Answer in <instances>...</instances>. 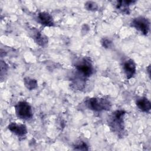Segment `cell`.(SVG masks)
I'll return each instance as SVG.
<instances>
[{
  "mask_svg": "<svg viewBox=\"0 0 151 151\" xmlns=\"http://www.w3.org/2000/svg\"><path fill=\"white\" fill-rule=\"evenodd\" d=\"M126 112L123 110L115 111L108 120V124L112 131L120 136L124 132V116Z\"/></svg>",
  "mask_w": 151,
  "mask_h": 151,
  "instance_id": "cell-1",
  "label": "cell"
},
{
  "mask_svg": "<svg viewBox=\"0 0 151 151\" xmlns=\"http://www.w3.org/2000/svg\"><path fill=\"white\" fill-rule=\"evenodd\" d=\"M87 107L95 111L109 110L111 107L109 100L104 98H90L86 101Z\"/></svg>",
  "mask_w": 151,
  "mask_h": 151,
  "instance_id": "cell-2",
  "label": "cell"
},
{
  "mask_svg": "<svg viewBox=\"0 0 151 151\" xmlns=\"http://www.w3.org/2000/svg\"><path fill=\"white\" fill-rule=\"evenodd\" d=\"M16 114L18 117L23 120H29L32 117L33 113L30 104L24 101L18 102L15 106Z\"/></svg>",
  "mask_w": 151,
  "mask_h": 151,
  "instance_id": "cell-3",
  "label": "cell"
},
{
  "mask_svg": "<svg viewBox=\"0 0 151 151\" xmlns=\"http://www.w3.org/2000/svg\"><path fill=\"white\" fill-rule=\"evenodd\" d=\"M75 67L78 73L84 77H90L93 73L92 63L90 59L87 57H84L76 62Z\"/></svg>",
  "mask_w": 151,
  "mask_h": 151,
  "instance_id": "cell-4",
  "label": "cell"
},
{
  "mask_svg": "<svg viewBox=\"0 0 151 151\" xmlns=\"http://www.w3.org/2000/svg\"><path fill=\"white\" fill-rule=\"evenodd\" d=\"M132 26L140 31L143 35H147L150 30V22L149 20L143 17L134 18L132 22Z\"/></svg>",
  "mask_w": 151,
  "mask_h": 151,
  "instance_id": "cell-5",
  "label": "cell"
},
{
  "mask_svg": "<svg viewBox=\"0 0 151 151\" xmlns=\"http://www.w3.org/2000/svg\"><path fill=\"white\" fill-rule=\"evenodd\" d=\"M123 69L127 79H130L133 77L136 71V64L133 60L129 59L125 61L123 65Z\"/></svg>",
  "mask_w": 151,
  "mask_h": 151,
  "instance_id": "cell-6",
  "label": "cell"
},
{
  "mask_svg": "<svg viewBox=\"0 0 151 151\" xmlns=\"http://www.w3.org/2000/svg\"><path fill=\"white\" fill-rule=\"evenodd\" d=\"M8 129L18 136H24L27 133V129L25 125L11 123L8 126Z\"/></svg>",
  "mask_w": 151,
  "mask_h": 151,
  "instance_id": "cell-7",
  "label": "cell"
},
{
  "mask_svg": "<svg viewBox=\"0 0 151 151\" xmlns=\"http://www.w3.org/2000/svg\"><path fill=\"white\" fill-rule=\"evenodd\" d=\"M38 21L43 25L52 27L54 24L52 16L47 12H40L37 16Z\"/></svg>",
  "mask_w": 151,
  "mask_h": 151,
  "instance_id": "cell-8",
  "label": "cell"
},
{
  "mask_svg": "<svg viewBox=\"0 0 151 151\" xmlns=\"http://www.w3.org/2000/svg\"><path fill=\"white\" fill-rule=\"evenodd\" d=\"M135 3L133 1H117L116 4V8L122 14H130L129 6Z\"/></svg>",
  "mask_w": 151,
  "mask_h": 151,
  "instance_id": "cell-9",
  "label": "cell"
},
{
  "mask_svg": "<svg viewBox=\"0 0 151 151\" xmlns=\"http://www.w3.org/2000/svg\"><path fill=\"white\" fill-rule=\"evenodd\" d=\"M136 106L143 112H149L151 106L150 101L146 97H142L136 101Z\"/></svg>",
  "mask_w": 151,
  "mask_h": 151,
  "instance_id": "cell-10",
  "label": "cell"
},
{
  "mask_svg": "<svg viewBox=\"0 0 151 151\" xmlns=\"http://www.w3.org/2000/svg\"><path fill=\"white\" fill-rule=\"evenodd\" d=\"M35 33V34H34L33 37L36 42L42 47H44L45 45H46L48 42V40L47 37L42 35L41 33L38 31H36Z\"/></svg>",
  "mask_w": 151,
  "mask_h": 151,
  "instance_id": "cell-11",
  "label": "cell"
},
{
  "mask_svg": "<svg viewBox=\"0 0 151 151\" xmlns=\"http://www.w3.org/2000/svg\"><path fill=\"white\" fill-rule=\"evenodd\" d=\"M24 84L26 87L31 90L35 89L37 87V81L35 79L27 77L24 78Z\"/></svg>",
  "mask_w": 151,
  "mask_h": 151,
  "instance_id": "cell-12",
  "label": "cell"
},
{
  "mask_svg": "<svg viewBox=\"0 0 151 151\" xmlns=\"http://www.w3.org/2000/svg\"><path fill=\"white\" fill-rule=\"evenodd\" d=\"M85 8L88 11H96L98 9L97 4L93 1H88L85 4Z\"/></svg>",
  "mask_w": 151,
  "mask_h": 151,
  "instance_id": "cell-13",
  "label": "cell"
},
{
  "mask_svg": "<svg viewBox=\"0 0 151 151\" xmlns=\"http://www.w3.org/2000/svg\"><path fill=\"white\" fill-rule=\"evenodd\" d=\"M74 149L76 150H88V146L87 145H86V143L84 142H81V143H78V145H77L76 146H75V148Z\"/></svg>",
  "mask_w": 151,
  "mask_h": 151,
  "instance_id": "cell-14",
  "label": "cell"
},
{
  "mask_svg": "<svg viewBox=\"0 0 151 151\" xmlns=\"http://www.w3.org/2000/svg\"><path fill=\"white\" fill-rule=\"evenodd\" d=\"M101 44L103 47L107 48H110L111 45V42L108 39H103V41H101Z\"/></svg>",
  "mask_w": 151,
  "mask_h": 151,
  "instance_id": "cell-15",
  "label": "cell"
}]
</instances>
